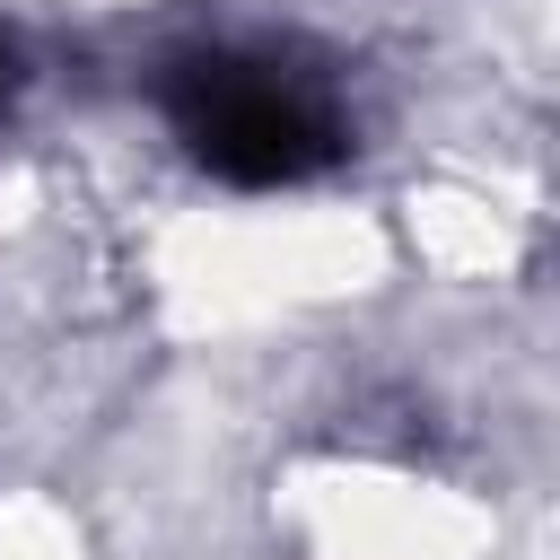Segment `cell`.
<instances>
[{
  "instance_id": "1",
  "label": "cell",
  "mask_w": 560,
  "mask_h": 560,
  "mask_svg": "<svg viewBox=\"0 0 560 560\" xmlns=\"http://www.w3.org/2000/svg\"><path fill=\"white\" fill-rule=\"evenodd\" d=\"M166 105H175V131L192 140V158L219 166L228 184H298V175L341 158L332 105L306 79H289L280 61L210 52L175 79Z\"/></svg>"
}]
</instances>
